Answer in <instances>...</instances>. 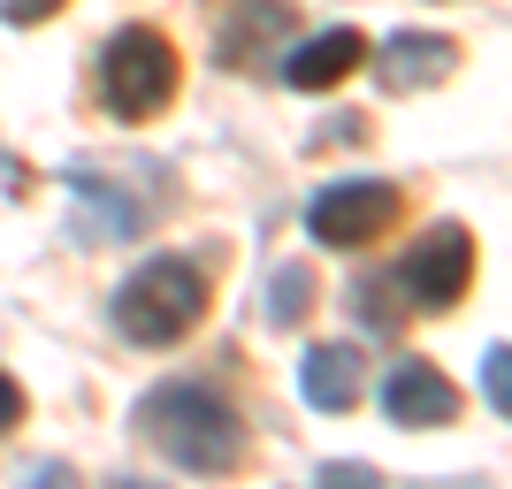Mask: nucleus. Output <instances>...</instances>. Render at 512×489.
<instances>
[{"label":"nucleus","mask_w":512,"mask_h":489,"mask_svg":"<svg viewBox=\"0 0 512 489\" xmlns=\"http://www.w3.org/2000/svg\"><path fill=\"white\" fill-rule=\"evenodd\" d=\"M138 428L146 444L184 474H230L245 459V421L214 383H161L138 398Z\"/></svg>","instance_id":"1"},{"label":"nucleus","mask_w":512,"mask_h":489,"mask_svg":"<svg viewBox=\"0 0 512 489\" xmlns=\"http://www.w3.org/2000/svg\"><path fill=\"white\" fill-rule=\"evenodd\" d=\"M199 321H207V276L176 253L130 268L123 291H115V329L130 344H176V337H192Z\"/></svg>","instance_id":"2"},{"label":"nucleus","mask_w":512,"mask_h":489,"mask_svg":"<svg viewBox=\"0 0 512 489\" xmlns=\"http://www.w3.org/2000/svg\"><path fill=\"white\" fill-rule=\"evenodd\" d=\"M184 69H176V46L153 31V23H130L100 46V100L115 123H153L161 107L176 100Z\"/></svg>","instance_id":"3"},{"label":"nucleus","mask_w":512,"mask_h":489,"mask_svg":"<svg viewBox=\"0 0 512 489\" xmlns=\"http://www.w3.org/2000/svg\"><path fill=\"white\" fill-rule=\"evenodd\" d=\"M406 214V192L383 184V176H344V184H321L314 207H306V237L329 245V253H360V245H383Z\"/></svg>","instance_id":"4"},{"label":"nucleus","mask_w":512,"mask_h":489,"mask_svg":"<svg viewBox=\"0 0 512 489\" xmlns=\"http://www.w3.org/2000/svg\"><path fill=\"white\" fill-rule=\"evenodd\" d=\"M413 291V306H428V314H444V306H459L474 283V237L459 230V222H436V230L421 237L406 253V276H398Z\"/></svg>","instance_id":"5"},{"label":"nucleus","mask_w":512,"mask_h":489,"mask_svg":"<svg viewBox=\"0 0 512 489\" xmlns=\"http://www.w3.org/2000/svg\"><path fill=\"white\" fill-rule=\"evenodd\" d=\"M383 413L398 428H444V421H459V390H451V375L436 360H398L383 383Z\"/></svg>","instance_id":"6"},{"label":"nucleus","mask_w":512,"mask_h":489,"mask_svg":"<svg viewBox=\"0 0 512 489\" xmlns=\"http://www.w3.org/2000/svg\"><path fill=\"white\" fill-rule=\"evenodd\" d=\"M360 62H367V39L337 23V31H314V39L291 46V62H283V85H291V92H337Z\"/></svg>","instance_id":"7"},{"label":"nucleus","mask_w":512,"mask_h":489,"mask_svg":"<svg viewBox=\"0 0 512 489\" xmlns=\"http://www.w3.org/2000/svg\"><path fill=\"white\" fill-rule=\"evenodd\" d=\"M360 383H367V352L360 344H314L299 360V398L314 413H344V405H360Z\"/></svg>","instance_id":"8"},{"label":"nucleus","mask_w":512,"mask_h":489,"mask_svg":"<svg viewBox=\"0 0 512 489\" xmlns=\"http://www.w3.org/2000/svg\"><path fill=\"white\" fill-rule=\"evenodd\" d=\"M291 39V8L283 0H237L230 16H222V62L230 69H253L260 54H276Z\"/></svg>","instance_id":"9"},{"label":"nucleus","mask_w":512,"mask_h":489,"mask_svg":"<svg viewBox=\"0 0 512 489\" xmlns=\"http://www.w3.org/2000/svg\"><path fill=\"white\" fill-rule=\"evenodd\" d=\"M451 62H459V46L451 39H390L383 54V85L390 92H413V85H436V77H451Z\"/></svg>","instance_id":"10"},{"label":"nucleus","mask_w":512,"mask_h":489,"mask_svg":"<svg viewBox=\"0 0 512 489\" xmlns=\"http://www.w3.org/2000/svg\"><path fill=\"white\" fill-rule=\"evenodd\" d=\"M306 306H314V276H306V268H276L268 321H276V329H291V321H306Z\"/></svg>","instance_id":"11"},{"label":"nucleus","mask_w":512,"mask_h":489,"mask_svg":"<svg viewBox=\"0 0 512 489\" xmlns=\"http://www.w3.org/2000/svg\"><path fill=\"white\" fill-rule=\"evenodd\" d=\"M352 314H367L375 329H398L406 306H390V283H352Z\"/></svg>","instance_id":"12"},{"label":"nucleus","mask_w":512,"mask_h":489,"mask_svg":"<svg viewBox=\"0 0 512 489\" xmlns=\"http://www.w3.org/2000/svg\"><path fill=\"white\" fill-rule=\"evenodd\" d=\"M23 413H31V398H23V383L0 367V436H8V428H23Z\"/></svg>","instance_id":"13"},{"label":"nucleus","mask_w":512,"mask_h":489,"mask_svg":"<svg viewBox=\"0 0 512 489\" xmlns=\"http://www.w3.org/2000/svg\"><path fill=\"white\" fill-rule=\"evenodd\" d=\"M482 383H490V405H497V413H512V375H505V344H497L490 360H482Z\"/></svg>","instance_id":"14"},{"label":"nucleus","mask_w":512,"mask_h":489,"mask_svg":"<svg viewBox=\"0 0 512 489\" xmlns=\"http://www.w3.org/2000/svg\"><path fill=\"white\" fill-rule=\"evenodd\" d=\"M54 8H62V0H0L8 23H39V16H54Z\"/></svg>","instance_id":"15"}]
</instances>
